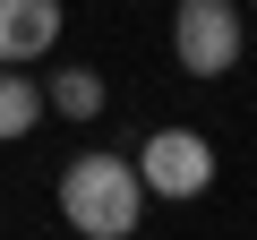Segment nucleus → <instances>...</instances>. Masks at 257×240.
<instances>
[{
  "label": "nucleus",
  "instance_id": "4",
  "mask_svg": "<svg viewBox=\"0 0 257 240\" xmlns=\"http://www.w3.org/2000/svg\"><path fill=\"white\" fill-rule=\"evenodd\" d=\"M60 43V0H0V60H43Z\"/></svg>",
  "mask_w": 257,
  "mask_h": 240
},
{
  "label": "nucleus",
  "instance_id": "2",
  "mask_svg": "<svg viewBox=\"0 0 257 240\" xmlns=\"http://www.w3.org/2000/svg\"><path fill=\"white\" fill-rule=\"evenodd\" d=\"M240 0H180L172 9V60L189 77H231L240 69Z\"/></svg>",
  "mask_w": 257,
  "mask_h": 240
},
{
  "label": "nucleus",
  "instance_id": "6",
  "mask_svg": "<svg viewBox=\"0 0 257 240\" xmlns=\"http://www.w3.org/2000/svg\"><path fill=\"white\" fill-rule=\"evenodd\" d=\"M35 120H43V86H35L18 60H0V146H9V138H26Z\"/></svg>",
  "mask_w": 257,
  "mask_h": 240
},
{
  "label": "nucleus",
  "instance_id": "7",
  "mask_svg": "<svg viewBox=\"0 0 257 240\" xmlns=\"http://www.w3.org/2000/svg\"><path fill=\"white\" fill-rule=\"evenodd\" d=\"M248 9H257V0H248Z\"/></svg>",
  "mask_w": 257,
  "mask_h": 240
},
{
  "label": "nucleus",
  "instance_id": "5",
  "mask_svg": "<svg viewBox=\"0 0 257 240\" xmlns=\"http://www.w3.org/2000/svg\"><path fill=\"white\" fill-rule=\"evenodd\" d=\"M43 111H52V120H103V77H94L86 60H60V69L43 77Z\"/></svg>",
  "mask_w": 257,
  "mask_h": 240
},
{
  "label": "nucleus",
  "instance_id": "3",
  "mask_svg": "<svg viewBox=\"0 0 257 240\" xmlns=\"http://www.w3.org/2000/svg\"><path fill=\"white\" fill-rule=\"evenodd\" d=\"M128 163H138L146 197H172V206H189V197H206V189H214V146H206L197 129H155Z\"/></svg>",
  "mask_w": 257,
  "mask_h": 240
},
{
  "label": "nucleus",
  "instance_id": "1",
  "mask_svg": "<svg viewBox=\"0 0 257 240\" xmlns=\"http://www.w3.org/2000/svg\"><path fill=\"white\" fill-rule=\"evenodd\" d=\"M60 214H69V231H86V240H128L138 214H146L138 163H128V155H69V172H60Z\"/></svg>",
  "mask_w": 257,
  "mask_h": 240
}]
</instances>
